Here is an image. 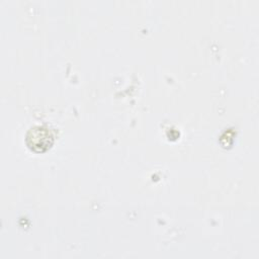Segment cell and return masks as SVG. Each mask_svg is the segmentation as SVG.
Listing matches in <instances>:
<instances>
[{"label":"cell","instance_id":"cell-1","mask_svg":"<svg viewBox=\"0 0 259 259\" xmlns=\"http://www.w3.org/2000/svg\"><path fill=\"white\" fill-rule=\"evenodd\" d=\"M25 142L27 147L36 152L47 151L54 142V136L51 130L45 125H34L26 134Z\"/></svg>","mask_w":259,"mask_h":259}]
</instances>
